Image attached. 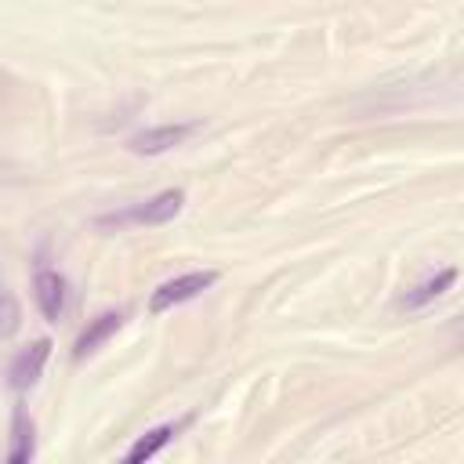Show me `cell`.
<instances>
[{"label":"cell","instance_id":"6da1fadb","mask_svg":"<svg viewBox=\"0 0 464 464\" xmlns=\"http://www.w3.org/2000/svg\"><path fill=\"white\" fill-rule=\"evenodd\" d=\"M214 279H218V272H185V276H178V279H167V283L149 297V308H152V312H167V308H174V304H181V301H192V297L203 294Z\"/></svg>","mask_w":464,"mask_h":464},{"label":"cell","instance_id":"7a4b0ae2","mask_svg":"<svg viewBox=\"0 0 464 464\" xmlns=\"http://www.w3.org/2000/svg\"><path fill=\"white\" fill-rule=\"evenodd\" d=\"M192 130H196V123H160V127L138 130V134L127 141V149L138 152V156H156V152H167V149L181 145Z\"/></svg>","mask_w":464,"mask_h":464},{"label":"cell","instance_id":"3957f363","mask_svg":"<svg viewBox=\"0 0 464 464\" xmlns=\"http://www.w3.org/2000/svg\"><path fill=\"white\" fill-rule=\"evenodd\" d=\"M47 355H51V337H36L29 348H22L14 355V362H11V388H18V392L33 388L40 381V373H44Z\"/></svg>","mask_w":464,"mask_h":464},{"label":"cell","instance_id":"277c9868","mask_svg":"<svg viewBox=\"0 0 464 464\" xmlns=\"http://www.w3.org/2000/svg\"><path fill=\"white\" fill-rule=\"evenodd\" d=\"M185 207V192L181 188H167V192H160V196H152L149 203H141V207H134L130 214H120L116 221H141V225H163V221H170L178 210Z\"/></svg>","mask_w":464,"mask_h":464},{"label":"cell","instance_id":"5b68a950","mask_svg":"<svg viewBox=\"0 0 464 464\" xmlns=\"http://www.w3.org/2000/svg\"><path fill=\"white\" fill-rule=\"evenodd\" d=\"M33 290H36V304H40L44 319L58 323L62 312H65V279L51 268H40L36 279H33Z\"/></svg>","mask_w":464,"mask_h":464},{"label":"cell","instance_id":"8992f818","mask_svg":"<svg viewBox=\"0 0 464 464\" xmlns=\"http://www.w3.org/2000/svg\"><path fill=\"white\" fill-rule=\"evenodd\" d=\"M120 323H123V315L120 312H105V315H98L80 337H76V348H72V355L76 359H83V355H91V352H98L116 330H120Z\"/></svg>","mask_w":464,"mask_h":464},{"label":"cell","instance_id":"52a82bcc","mask_svg":"<svg viewBox=\"0 0 464 464\" xmlns=\"http://www.w3.org/2000/svg\"><path fill=\"white\" fill-rule=\"evenodd\" d=\"M453 283H457V268H442L439 276H431V279H424L420 286H413V290L402 297V308H410V312H413V308H424L428 301H435L439 294H446Z\"/></svg>","mask_w":464,"mask_h":464},{"label":"cell","instance_id":"ba28073f","mask_svg":"<svg viewBox=\"0 0 464 464\" xmlns=\"http://www.w3.org/2000/svg\"><path fill=\"white\" fill-rule=\"evenodd\" d=\"M33 450H36V442H33V420H29L22 410H14L7 460H11V464H29V460H33Z\"/></svg>","mask_w":464,"mask_h":464},{"label":"cell","instance_id":"9c48e42d","mask_svg":"<svg viewBox=\"0 0 464 464\" xmlns=\"http://www.w3.org/2000/svg\"><path fill=\"white\" fill-rule=\"evenodd\" d=\"M170 435H174V424H160V428H152L149 435H141V439L127 450V464H141V460H149L160 446L170 442Z\"/></svg>","mask_w":464,"mask_h":464},{"label":"cell","instance_id":"30bf717a","mask_svg":"<svg viewBox=\"0 0 464 464\" xmlns=\"http://www.w3.org/2000/svg\"><path fill=\"white\" fill-rule=\"evenodd\" d=\"M18 326V304H14V294H4V337H11Z\"/></svg>","mask_w":464,"mask_h":464}]
</instances>
